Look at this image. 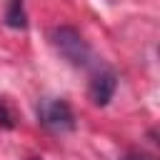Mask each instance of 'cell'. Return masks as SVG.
I'll list each match as a JSON object with an SVG mask.
<instances>
[{
  "mask_svg": "<svg viewBox=\"0 0 160 160\" xmlns=\"http://www.w3.org/2000/svg\"><path fill=\"white\" fill-rule=\"evenodd\" d=\"M55 50L70 62V65H88L90 60V48L82 40V35L75 28H55L50 35Z\"/></svg>",
  "mask_w": 160,
  "mask_h": 160,
  "instance_id": "cell-1",
  "label": "cell"
},
{
  "mask_svg": "<svg viewBox=\"0 0 160 160\" xmlns=\"http://www.w3.org/2000/svg\"><path fill=\"white\" fill-rule=\"evenodd\" d=\"M38 120H40V125H45L52 132H65V130L75 128L72 108L62 98H45V100H40V105H38Z\"/></svg>",
  "mask_w": 160,
  "mask_h": 160,
  "instance_id": "cell-2",
  "label": "cell"
},
{
  "mask_svg": "<svg viewBox=\"0 0 160 160\" xmlns=\"http://www.w3.org/2000/svg\"><path fill=\"white\" fill-rule=\"evenodd\" d=\"M115 88H118V78H115V72L112 70H100V72H95L92 75V80H90V100L95 102V105H108L110 100H112V95H115Z\"/></svg>",
  "mask_w": 160,
  "mask_h": 160,
  "instance_id": "cell-3",
  "label": "cell"
},
{
  "mask_svg": "<svg viewBox=\"0 0 160 160\" xmlns=\"http://www.w3.org/2000/svg\"><path fill=\"white\" fill-rule=\"evenodd\" d=\"M5 22L15 30L28 28V15H25V5L22 0H8V10H5Z\"/></svg>",
  "mask_w": 160,
  "mask_h": 160,
  "instance_id": "cell-4",
  "label": "cell"
},
{
  "mask_svg": "<svg viewBox=\"0 0 160 160\" xmlns=\"http://www.w3.org/2000/svg\"><path fill=\"white\" fill-rule=\"evenodd\" d=\"M0 128H15V112L5 98H0Z\"/></svg>",
  "mask_w": 160,
  "mask_h": 160,
  "instance_id": "cell-5",
  "label": "cell"
},
{
  "mask_svg": "<svg viewBox=\"0 0 160 160\" xmlns=\"http://www.w3.org/2000/svg\"><path fill=\"white\" fill-rule=\"evenodd\" d=\"M125 160H152V158H145V155H128Z\"/></svg>",
  "mask_w": 160,
  "mask_h": 160,
  "instance_id": "cell-6",
  "label": "cell"
},
{
  "mask_svg": "<svg viewBox=\"0 0 160 160\" xmlns=\"http://www.w3.org/2000/svg\"><path fill=\"white\" fill-rule=\"evenodd\" d=\"M32 160H40V158H32Z\"/></svg>",
  "mask_w": 160,
  "mask_h": 160,
  "instance_id": "cell-7",
  "label": "cell"
}]
</instances>
